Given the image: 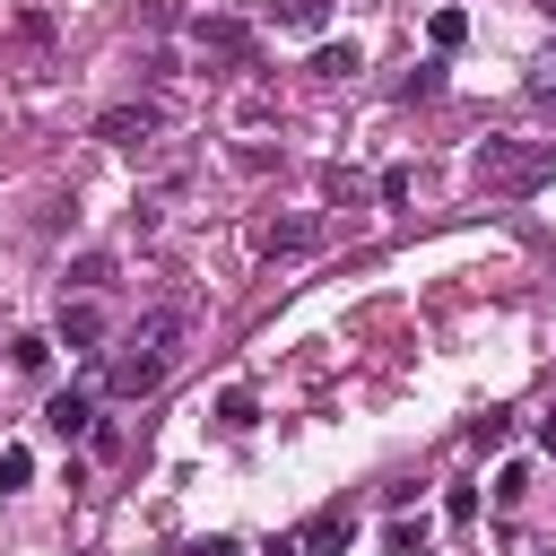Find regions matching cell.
<instances>
[{
	"instance_id": "6da1fadb",
	"label": "cell",
	"mask_w": 556,
	"mask_h": 556,
	"mask_svg": "<svg viewBox=\"0 0 556 556\" xmlns=\"http://www.w3.org/2000/svg\"><path fill=\"white\" fill-rule=\"evenodd\" d=\"M182 339H191V313H182V304H156V313H148V321L104 356V391H113V400H148V391L174 374Z\"/></svg>"
},
{
	"instance_id": "7a4b0ae2",
	"label": "cell",
	"mask_w": 556,
	"mask_h": 556,
	"mask_svg": "<svg viewBox=\"0 0 556 556\" xmlns=\"http://www.w3.org/2000/svg\"><path fill=\"white\" fill-rule=\"evenodd\" d=\"M469 182H478L486 200H530V191L556 182V148H547V139H486V148L469 156Z\"/></svg>"
},
{
	"instance_id": "3957f363",
	"label": "cell",
	"mask_w": 556,
	"mask_h": 556,
	"mask_svg": "<svg viewBox=\"0 0 556 556\" xmlns=\"http://www.w3.org/2000/svg\"><path fill=\"white\" fill-rule=\"evenodd\" d=\"M348 539H356V513H348V504H321V513L295 530V556H339Z\"/></svg>"
},
{
	"instance_id": "277c9868",
	"label": "cell",
	"mask_w": 556,
	"mask_h": 556,
	"mask_svg": "<svg viewBox=\"0 0 556 556\" xmlns=\"http://www.w3.org/2000/svg\"><path fill=\"white\" fill-rule=\"evenodd\" d=\"M156 104H113V113H96V139L104 148H139V139H156Z\"/></svg>"
},
{
	"instance_id": "5b68a950",
	"label": "cell",
	"mask_w": 556,
	"mask_h": 556,
	"mask_svg": "<svg viewBox=\"0 0 556 556\" xmlns=\"http://www.w3.org/2000/svg\"><path fill=\"white\" fill-rule=\"evenodd\" d=\"M43 426H52L61 443H78V434L96 426V408H87V391H52V400H43Z\"/></svg>"
},
{
	"instance_id": "8992f818",
	"label": "cell",
	"mask_w": 556,
	"mask_h": 556,
	"mask_svg": "<svg viewBox=\"0 0 556 556\" xmlns=\"http://www.w3.org/2000/svg\"><path fill=\"white\" fill-rule=\"evenodd\" d=\"M52 339H61V348H96V339H104V304H61Z\"/></svg>"
},
{
	"instance_id": "52a82bcc",
	"label": "cell",
	"mask_w": 556,
	"mask_h": 556,
	"mask_svg": "<svg viewBox=\"0 0 556 556\" xmlns=\"http://www.w3.org/2000/svg\"><path fill=\"white\" fill-rule=\"evenodd\" d=\"M191 35H200L208 52H226V61H243V52H252V35H243L235 17H191Z\"/></svg>"
},
{
	"instance_id": "ba28073f",
	"label": "cell",
	"mask_w": 556,
	"mask_h": 556,
	"mask_svg": "<svg viewBox=\"0 0 556 556\" xmlns=\"http://www.w3.org/2000/svg\"><path fill=\"white\" fill-rule=\"evenodd\" d=\"M252 243H261V252L278 261V252H304V243H313V226H304V217H287V226H261Z\"/></svg>"
},
{
	"instance_id": "9c48e42d",
	"label": "cell",
	"mask_w": 556,
	"mask_h": 556,
	"mask_svg": "<svg viewBox=\"0 0 556 556\" xmlns=\"http://www.w3.org/2000/svg\"><path fill=\"white\" fill-rule=\"evenodd\" d=\"M26 478H35V452H26V443H9V452H0V495H17Z\"/></svg>"
},
{
	"instance_id": "30bf717a",
	"label": "cell",
	"mask_w": 556,
	"mask_h": 556,
	"mask_svg": "<svg viewBox=\"0 0 556 556\" xmlns=\"http://www.w3.org/2000/svg\"><path fill=\"white\" fill-rule=\"evenodd\" d=\"M252 417H261V408H252V391H226V400H217V426H226V434H243Z\"/></svg>"
},
{
	"instance_id": "8fae6325",
	"label": "cell",
	"mask_w": 556,
	"mask_h": 556,
	"mask_svg": "<svg viewBox=\"0 0 556 556\" xmlns=\"http://www.w3.org/2000/svg\"><path fill=\"white\" fill-rule=\"evenodd\" d=\"M391 556H434V539H426V521H391Z\"/></svg>"
},
{
	"instance_id": "7c38bea8",
	"label": "cell",
	"mask_w": 556,
	"mask_h": 556,
	"mask_svg": "<svg viewBox=\"0 0 556 556\" xmlns=\"http://www.w3.org/2000/svg\"><path fill=\"white\" fill-rule=\"evenodd\" d=\"M426 35H434V52H452V43L469 35V17H460V9H434V26H426Z\"/></svg>"
},
{
	"instance_id": "4fadbf2b",
	"label": "cell",
	"mask_w": 556,
	"mask_h": 556,
	"mask_svg": "<svg viewBox=\"0 0 556 556\" xmlns=\"http://www.w3.org/2000/svg\"><path fill=\"white\" fill-rule=\"evenodd\" d=\"M313 70H321V78H348V70H356V43H321Z\"/></svg>"
},
{
	"instance_id": "5bb4252c",
	"label": "cell",
	"mask_w": 556,
	"mask_h": 556,
	"mask_svg": "<svg viewBox=\"0 0 556 556\" xmlns=\"http://www.w3.org/2000/svg\"><path fill=\"white\" fill-rule=\"evenodd\" d=\"M443 521L469 530V521H478V486H452V495H443Z\"/></svg>"
},
{
	"instance_id": "9a60e30c",
	"label": "cell",
	"mask_w": 556,
	"mask_h": 556,
	"mask_svg": "<svg viewBox=\"0 0 556 556\" xmlns=\"http://www.w3.org/2000/svg\"><path fill=\"white\" fill-rule=\"evenodd\" d=\"M521 495H530V469H521V460H513V469H504V478H495V504H504V513H513V504H521Z\"/></svg>"
},
{
	"instance_id": "2e32d148",
	"label": "cell",
	"mask_w": 556,
	"mask_h": 556,
	"mask_svg": "<svg viewBox=\"0 0 556 556\" xmlns=\"http://www.w3.org/2000/svg\"><path fill=\"white\" fill-rule=\"evenodd\" d=\"M287 26H321V0H287Z\"/></svg>"
},
{
	"instance_id": "e0dca14e",
	"label": "cell",
	"mask_w": 556,
	"mask_h": 556,
	"mask_svg": "<svg viewBox=\"0 0 556 556\" xmlns=\"http://www.w3.org/2000/svg\"><path fill=\"white\" fill-rule=\"evenodd\" d=\"M530 96H539V113H556V70H539V78H530Z\"/></svg>"
},
{
	"instance_id": "ac0fdd59",
	"label": "cell",
	"mask_w": 556,
	"mask_h": 556,
	"mask_svg": "<svg viewBox=\"0 0 556 556\" xmlns=\"http://www.w3.org/2000/svg\"><path fill=\"white\" fill-rule=\"evenodd\" d=\"M191 556H235V539H200V547H191Z\"/></svg>"
},
{
	"instance_id": "d6986e66",
	"label": "cell",
	"mask_w": 556,
	"mask_h": 556,
	"mask_svg": "<svg viewBox=\"0 0 556 556\" xmlns=\"http://www.w3.org/2000/svg\"><path fill=\"white\" fill-rule=\"evenodd\" d=\"M547 9H556V0H547Z\"/></svg>"
}]
</instances>
